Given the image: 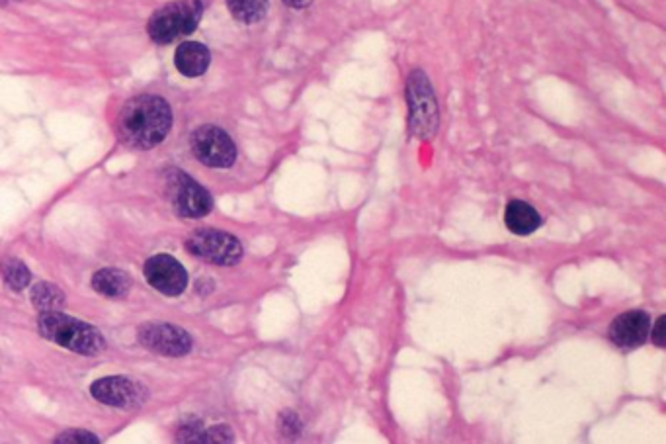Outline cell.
Wrapping results in <instances>:
<instances>
[{"instance_id": "4", "label": "cell", "mask_w": 666, "mask_h": 444, "mask_svg": "<svg viewBox=\"0 0 666 444\" xmlns=\"http://www.w3.org/2000/svg\"><path fill=\"white\" fill-rule=\"evenodd\" d=\"M407 100H409V132L417 139H432L440 126L438 102L434 89L424 71H413L407 81Z\"/></svg>"}, {"instance_id": "8", "label": "cell", "mask_w": 666, "mask_h": 444, "mask_svg": "<svg viewBox=\"0 0 666 444\" xmlns=\"http://www.w3.org/2000/svg\"><path fill=\"white\" fill-rule=\"evenodd\" d=\"M139 343L159 355L184 356L192 351V337L174 325L168 323H147L139 327Z\"/></svg>"}, {"instance_id": "19", "label": "cell", "mask_w": 666, "mask_h": 444, "mask_svg": "<svg viewBox=\"0 0 666 444\" xmlns=\"http://www.w3.org/2000/svg\"><path fill=\"white\" fill-rule=\"evenodd\" d=\"M665 333H666V317L661 315L655 323V327L651 329V339L655 341L657 347H665Z\"/></svg>"}, {"instance_id": "1", "label": "cell", "mask_w": 666, "mask_h": 444, "mask_svg": "<svg viewBox=\"0 0 666 444\" xmlns=\"http://www.w3.org/2000/svg\"><path fill=\"white\" fill-rule=\"evenodd\" d=\"M172 124V112L167 100L153 94L131 98L118 118V135L125 145L135 149L157 147Z\"/></svg>"}, {"instance_id": "3", "label": "cell", "mask_w": 666, "mask_h": 444, "mask_svg": "<svg viewBox=\"0 0 666 444\" xmlns=\"http://www.w3.org/2000/svg\"><path fill=\"white\" fill-rule=\"evenodd\" d=\"M202 12V0H174L151 16L149 36L155 44H172L198 28Z\"/></svg>"}, {"instance_id": "11", "label": "cell", "mask_w": 666, "mask_h": 444, "mask_svg": "<svg viewBox=\"0 0 666 444\" xmlns=\"http://www.w3.org/2000/svg\"><path fill=\"white\" fill-rule=\"evenodd\" d=\"M92 398L112 407H133L143 400V390L124 376L102 378L90 388Z\"/></svg>"}, {"instance_id": "9", "label": "cell", "mask_w": 666, "mask_h": 444, "mask_svg": "<svg viewBox=\"0 0 666 444\" xmlns=\"http://www.w3.org/2000/svg\"><path fill=\"white\" fill-rule=\"evenodd\" d=\"M145 278L155 290L167 296H180L188 286L186 270L168 255H157L149 259L145 263Z\"/></svg>"}, {"instance_id": "15", "label": "cell", "mask_w": 666, "mask_h": 444, "mask_svg": "<svg viewBox=\"0 0 666 444\" xmlns=\"http://www.w3.org/2000/svg\"><path fill=\"white\" fill-rule=\"evenodd\" d=\"M235 20L243 24H256L268 12V0H227Z\"/></svg>"}, {"instance_id": "6", "label": "cell", "mask_w": 666, "mask_h": 444, "mask_svg": "<svg viewBox=\"0 0 666 444\" xmlns=\"http://www.w3.org/2000/svg\"><path fill=\"white\" fill-rule=\"evenodd\" d=\"M165 188L170 206L182 218H204L213 208L208 190L178 169L168 173Z\"/></svg>"}, {"instance_id": "14", "label": "cell", "mask_w": 666, "mask_h": 444, "mask_svg": "<svg viewBox=\"0 0 666 444\" xmlns=\"http://www.w3.org/2000/svg\"><path fill=\"white\" fill-rule=\"evenodd\" d=\"M92 288L106 298H122L131 290V278L122 270L104 268L92 276Z\"/></svg>"}, {"instance_id": "20", "label": "cell", "mask_w": 666, "mask_h": 444, "mask_svg": "<svg viewBox=\"0 0 666 444\" xmlns=\"http://www.w3.org/2000/svg\"><path fill=\"white\" fill-rule=\"evenodd\" d=\"M290 8H295V10H303V8H307V6H311V2L313 0H284Z\"/></svg>"}, {"instance_id": "10", "label": "cell", "mask_w": 666, "mask_h": 444, "mask_svg": "<svg viewBox=\"0 0 666 444\" xmlns=\"http://www.w3.org/2000/svg\"><path fill=\"white\" fill-rule=\"evenodd\" d=\"M651 335V319L645 311H625L610 325V339L622 349H637Z\"/></svg>"}, {"instance_id": "12", "label": "cell", "mask_w": 666, "mask_h": 444, "mask_svg": "<svg viewBox=\"0 0 666 444\" xmlns=\"http://www.w3.org/2000/svg\"><path fill=\"white\" fill-rule=\"evenodd\" d=\"M209 49L206 45L198 44V42H186L176 49L174 55V65L176 69L184 75V77H200L208 71Z\"/></svg>"}, {"instance_id": "18", "label": "cell", "mask_w": 666, "mask_h": 444, "mask_svg": "<svg viewBox=\"0 0 666 444\" xmlns=\"http://www.w3.org/2000/svg\"><path fill=\"white\" fill-rule=\"evenodd\" d=\"M55 443H77L94 444L98 443V437L86 433V431H67L55 439Z\"/></svg>"}, {"instance_id": "16", "label": "cell", "mask_w": 666, "mask_h": 444, "mask_svg": "<svg viewBox=\"0 0 666 444\" xmlns=\"http://www.w3.org/2000/svg\"><path fill=\"white\" fill-rule=\"evenodd\" d=\"M32 304L42 313H45V311H61V308L65 306V294L53 284L40 282L32 288Z\"/></svg>"}, {"instance_id": "5", "label": "cell", "mask_w": 666, "mask_h": 444, "mask_svg": "<svg viewBox=\"0 0 666 444\" xmlns=\"http://www.w3.org/2000/svg\"><path fill=\"white\" fill-rule=\"evenodd\" d=\"M186 249L194 257L211 263V265H219V267H233L243 257L241 241L237 237H233L231 233L217 231V229L194 231L186 241Z\"/></svg>"}, {"instance_id": "7", "label": "cell", "mask_w": 666, "mask_h": 444, "mask_svg": "<svg viewBox=\"0 0 666 444\" xmlns=\"http://www.w3.org/2000/svg\"><path fill=\"white\" fill-rule=\"evenodd\" d=\"M194 157L213 169H227L237 159V147L227 132L217 126H204L192 135Z\"/></svg>"}, {"instance_id": "17", "label": "cell", "mask_w": 666, "mask_h": 444, "mask_svg": "<svg viewBox=\"0 0 666 444\" xmlns=\"http://www.w3.org/2000/svg\"><path fill=\"white\" fill-rule=\"evenodd\" d=\"M2 276L6 280V286L12 288L14 292H20L30 284V270L22 261H16V259L6 261L2 265Z\"/></svg>"}, {"instance_id": "13", "label": "cell", "mask_w": 666, "mask_h": 444, "mask_svg": "<svg viewBox=\"0 0 666 444\" xmlns=\"http://www.w3.org/2000/svg\"><path fill=\"white\" fill-rule=\"evenodd\" d=\"M506 227L516 235H532L542 227V216L536 212L534 206L522 200H510L504 212Z\"/></svg>"}, {"instance_id": "2", "label": "cell", "mask_w": 666, "mask_h": 444, "mask_svg": "<svg viewBox=\"0 0 666 444\" xmlns=\"http://www.w3.org/2000/svg\"><path fill=\"white\" fill-rule=\"evenodd\" d=\"M38 329L45 339L79 355H98L106 345L102 333L96 327L61 311L42 313L38 319Z\"/></svg>"}]
</instances>
